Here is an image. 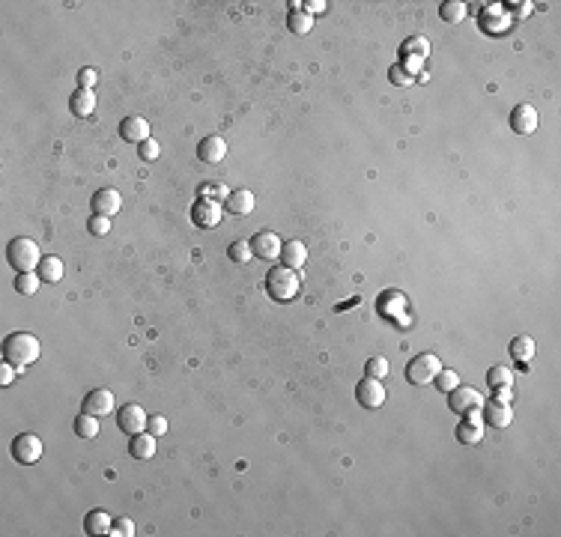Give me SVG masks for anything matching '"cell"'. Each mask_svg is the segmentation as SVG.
<instances>
[{
    "label": "cell",
    "mask_w": 561,
    "mask_h": 537,
    "mask_svg": "<svg viewBox=\"0 0 561 537\" xmlns=\"http://www.w3.org/2000/svg\"><path fill=\"white\" fill-rule=\"evenodd\" d=\"M427 54H430V42H427L424 36H412V39H406V42L400 45V57H403V66L412 69V72H415L418 63H424Z\"/></svg>",
    "instance_id": "obj_12"
},
{
    "label": "cell",
    "mask_w": 561,
    "mask_h": 537,
    "mask_svg": "<svg viewBox=\"0 0 561 537\" xmlns=\"http://www.w3.org/2000/svg\"><path fill=\"white\" fill-rule=\"evenodd\" d=\"M487 385L493 388V391H502V388H510L514 385V370L505 364H493L487 370Z\"/></svg>",
    "instance_id": "obj_25"
},
{
    "label": "cell",
    "mask_w": 561,
    "mask_h": 537,
    "mask_svg": "<svg viewBox=\"0 0 561 537\" xmlns=\"http://www.w3.org/2000/svg\"><path fill=\"white\" fill-rule=\"evenodd\" d=\"M439 370H442L439 358L433 352H424V355H415L406 364V380H409V385H427V382H433V376Z\"/></svg>",
    "instance_id": "obj_5"
},
{
    "label": "cell",
    "mask_w": 561,
    "mask_h": 537,
    "mask_svg": "<svg viewBox=\"0 0 561 537\" xmlns=\"http://www.w3.org/2000/svg\"><path fill=\"white\" fill-rule=\"evenodd\" d=\"M63 272H66V266L60 257H42V263L36 268V275L42 278V284H57L60 278H63Z\"/></svg>",
    "instance_id": "obj_23"
},
{
    "label": "cell",
    "mask_w": 561,
    "mask_h": 537,
    "mask_svg": "<svg viewBox=\"0 0 561 537\" xmlns=\"http://www.w3.org/2000/svg\"><path fill=\"white\" fill-rule=\"evenodd\" d=\"M146 433H153L156 439H158V436H165V433H167V421H165L162 415H149V421H146Z\"/></svg>",
    "instance_id": "obj_39"
},
{
    "label": "cell",
    "mask_w": 561,
    "mask_h": 537,
    "mask_svg": "<svg viewBox=\"0 0 561 537\" xmlns=\"http://www.w3.org/2000/svg\"><path fill=\"white\" fill-rule=\"evenodd\" d=\"M137 153H140V158H144V162H156V158H158V144L153 141V137H149V141H144V144L137 146Z\"/></svg>",
    "instance_id": "obj_40"
},
{
    "label": "cell",
    "mask_w": 561,
    "mask_h": 537,
    "mask_svg": "<svg viewBox=\"0 0 561 537\" xmlns=\"http://www.w3.org/2000/svg\"><path fill=\"white\" fill-rule=\"evenodd\" d=\"M99 81V75H96V69H81V72H78V84H81L84 90H93V84Z\"/></svg>",
    "instance_id": "obj_41"
},
{
    "label": "cell",
    "mask_w": 561,
    "mask_h": 537,
    "mask_svg": "<svg viewBox=\"0 0 561 537\" xmlns=\"http://www.w3.org/2000/svg\"><path fill=\"white\" fill-rule=\"evenodd\" d=\"M305 260H308V248H305V242H299V239H290V242H284L280 245V266H287V268H302L305 266Z\"/></svg>",
    "instance_id": "obj_17"
},
{
    "label": "cell",
    "mask_w": 561,
    "mask_h": 537,
    "mask_svg": "<svg viewBox=\"0 0 561 537\" xmlns=\"http://www.w3.org/2000/svg\"><path fill=\"white\" fill-rule=\"evenodd\" d=\"M433 380H436V388H439V391H442V394L454 391V388L460 385V376H457L454 370H445V367H442V370H439V373L433 376Z\"/></svg>",
    "instance_id": "obj_34"
},
{
    "label": "cell",
    "mask_w": 561,
    "mask_h": 537,
    "mask_svg": "<svg viewBox=\"0 0 561 537\" xmlns=\"http://www.w3.org/2000/svg\"><path fill=\"white\" fill-rule=\"evenodd\" d=\"M227 257L233 263H248L254 257V251H251V242H233L227 248Z\"/></svg>",
    "instance_id": "obj_32"
},
{
    "label": "cell",
    "mask_w": 561,
    "mask_h": 537,
    "mask_svg": "<svg viewBox=\"0 0 561 537\" xmlns=\"http://www.w3.org/2000/svg\"><path fill=\"white\" fill-rule=\"evenodd\" d=\"M510 358H514L517 364L532 361V358H535V341H532V337H528V334L514 337V341H510Z\"/></svg>",
    "instance_id": "obj_24"
},
{
    "label": "cell",
    "mask_w": 561,
    "mask_h": 537,
    "mask_svg": "<svg viewBox=\"0 0 561 537\" xmlns=\"http://www.w3.org/2000/svg\"><path fill=\"white\" fill-rule=\"evenodd\" d=\"M39 278L36 272H22V275H15V293H22V296H33L36 290H39Z\"/></svg>",
    "instance_id": "obj_30"
},
{
    "label": "cell",
    "mask_w": 561,
    "mask_h": 537,
    "mask_svg": "<svg viewBox=\"0 0 561 537\" xmlns=\"http://www.w3.org/2000/svg\"><path fill=\"white\" fill-rule=\"evenodd\" d=\"M39 355H42V343L27 332H15L3 341V361L15 364L18 370H24L27 364L39 361Z\"/></svg>",
    "instance_id": "obj_1"
},
{
    "label": "cell",
    "mask_w": 561,
    "mask_h": 537,
    "mask_svg": "<svg viewBox=\"0 0 561 537\" xmlns=\"http://www.w3.org/2000/svg\"><path fill=\"white\" fill-rule=\"evenodd\" d=\"M457 439L463 445H478L484 439V427H480V418H463L457 427Z\"/></svg>",
    "instance_id": "obj_22"
},
{
    "label": "cell",
    "mask_w": 561,
    "mask_h": 537,
    "mask_svg": "<svg viewBox=\"0 0 561 537\" xmlns=\"http://www.w3.org/2000/svg\"><path fill=\"white\" fill-rule=\"evenodd\" d=\"M146 421H149V415L140 409L137 403H126L123 409L117 412V427H119V430H123L126 436L144 433V430H146Z\"/></svg>",
    "instance_id": "obj_8"
},
{
    "label": "cell",
    "mask_w": 561,
    "mask_h": 537,
    "mask_svg": "<svg viewBox=\"0 0 561 537\" xmlns=\"http://www.w3.org/2000/svg\"><path fill=\"white\" fill-rule=\"evenodd\" d=\"M326 6H328V3H323V0H308V3H305V12H308V15H317V12H323Z\"/></svg>",
    "instance_id": "obj_43"
},
{
    "label": "cell",
    "mask_w": 561,
    "mask_h": 537,
    "mask_svg": "<svg viewBox=\"0 0 561 537\" xmlns=\"http://www.w3.org/2000/svg\"><path fill=\"white\" fill-rule=\"evenodd\" d=\"M299 290H302V278H299L296 268L275 266L266 272V293L272 302H293Z\"/></svg>",
    "instance_id": "obj_2"
},
{
    "label": "cell",
    "mask_w": 561,
    "mask_h": 537,
    "mask_svg": "<svg viewBox=\"0 0 561 537\" xmlns=\"http://www.w3.org/2000/svg\"><path fill=\"white\" fill-rule=\"evenodd\" d=\"M224 155H227V141L221 135H209L197 146V158L203 164H218V162H224Z\"/></svg>",
    "instance_id": "obj_13"
},
{
    "label": "cell",
    "mask_w": 561,
    "mask_h": 537,
    "mask_svg": "<svg viewBox=\"0 0 561 537\" xmlns=\"http://www.w3.org/2000/svg\"><path fill=\"white\" fill-rule=\"evenodd\" d=\"M123 206V197H119L117 188H99L93 194V212L96 215H105V218H114Z\"/></svg>",
    "instance_id": "obj_15"
},
{
    "label": "cell",
    "mask_w": 561,
    "mask_h": 537,
    "mask_svg": "<svg viewBox=\"0 0 561 537\" xmlns=\"http://www.w3.org/2000/svg\"><path fill=\"white\" fill-rule=\"evenodd\" d=\"M69 108H72V114L75 117H90L96 111V96H93V90H84V87H78L72 96H69Z\"/></svg>",
    "instance_id": "obj_20"
},
{
    "label": "cell",
    "mask_w": 561,
    "mask_h": 537,
    "mask_svg": "<svg viewBox=\"0 0 561 537\" xmlns=\"http://www.w3.org/2000/svg\"><path fill=\"white\" fill-rule=\"evenodd\" d=\"M192 221H194V227H200V230L218 227L221 224V203L209 201V197H197L194 206H192Z\"/></svg>",
    "instance_id": "obj_7"
},
{
    "label": "cell",
    "mask_w": 561,
    "mask_h": 537,
    "mask_svg": "<svg viewBox=\"0 0 561 537\" xmlns=\"http://www.w3.org/2000/svg\"><path fill=\"white\" fill-rule=\"evenodd\" d=\"M111 529H114V522H111V516H108L105 511H90L87 513V520H84V531L87 534H111Z\"/></svg>",
    "instance_id": "obj_26"
},
{
    "label": "cell",
    "mask_w": 561,
    "mask_h": 537,
    "mask_svg": "<svg viewBox=\"0 0 561 537\" xmlns=\"http://www.w3.org/2000/svg\"><path fill=\"white\" fill-rule=\"evenodd\" d=\"M355 400L362 403L365 409H379V406L385 403V388H383V382L365 376V380L355 385Z\"/></svg>",
    "instance_id": "obj_10"
},
{
    "label": "cell",
    "mask_w": 561,
    "mask_h": 537,
    "mask_svg": "<svg viewBox=\"0 0 561 537\" xmlns=\"http://www.w3.org/2000/svg\"><path fill=\"white\" fill-rule=\"evenodd\" d=\"M200 197H209V201H227L230 197V191L224 185H200Z\"/></svg>",
    "instance_id": "obj_37"
},
{
    "label": "cell",
    "mask_w": 561,
    "mask_h": 537,
    "mask_svg": "<svg viewBox=\"0 0 561 537\" xmlns=\"http://www.w3.org/2000/svg\"><path fill=\"white\" fill-rule=\"evenodd\" d=\"M12 457L22 466H33V463H39L42 460V439H39L36 433H22V436H15V442H12Z\"/></svg>",
    "instance_id": "obj_6"
},
{
    "label": "cell",
    "mask_w": 561,
    "mask_h": 537,
    "mask_svg": "<svg viewBox=\"0 0 561 537\" xmlns=\"http://www.w3.org/2000/svg\"><path fill=\"white\" fill-rule=\"evenodd\" d=\"M484 412V421L489 424V427H496V430H502V427H508L510 421H514V412H510V403H499V400H493L487 406V409H480Z\"/></svg>",
    "instance_id": "obj_21"
},
{
    "label": "cell",
    "mask_w": 561,
    "mask_h": 537,
    "mask_svg": "<svg viewBox=\"0 0 561 537\" xmlns=\"http://www.w3.org/2000/svg\"><path fill=\"white\" fill-rule=\"evenodd\" d=\"M287 27L293 30L296 36H305V33H310V27H314V15H308L305 9H296V12L287 15Z\"/></svg>",
    "instance_id": "obj_28"
},
{
    "label": "cell",
    "mask_w": 561,
    "mask_h": 537,
    "mask_svg": "<svg viewBox=\"0 0 561 537\" xmlns=\"http://www.w3.org/2000/svg\"><path fill=\"white\" fill-rule=\"evenodd\" d=\"M385 373H388V361H385L383 355L367 358V364H365V376H370V380H383Z\"/></svg>",
    "instance_id": "obj_33"
},
{
    "label": "cell",
    "mask_w": 561,
    "mask_h": 537,
    "mask_svg": "<svg viewBox=\"0 0 561 537\" xmlns=\"http://www.w3.org/2000/svg\"><path fill=\"white\" fill-rule=\"evenodd\" d=\"M128 454L135 460H153L156 457V436L153 433H137V436H128Z\"/></svg>",
    "instance_id": "obj_18"
},
{
    "label": "cell",
    "mask_w": 561,
    "mask_h": 537,
    "mask_svg": "<svg viewBox=\"0 0 561 537\" xmlns=\"http://www.w3.org/2000/svg\"><path fill=\"white\" fill-rule=\"evenodd\" d=\"M510 128H514L517 135H532L537 128V111L532 105L519 102L514 111H510Z\"/></svg>",
    "instance_id": "obj_16"
},
{
    "label": "cell",
    "mask_w": 561,
    "mask_h": 537,
    "mask_svg": "<svg viewBox=\"0 0 561 537\" xmlns=\"http://www.w3.org/2000/svg\"><path fill=\"white\" fill-rule=\"evenodd\" d=\"M448 409L463 415V418H480V409H484V397H480L475 388H463L457 385L454 391H448Z\"/></svg>",
    "instance_id": "obj_4"
},
{
    "label": "cell",
    "mask_w": 561,
    "mask_h": 537,
    "mask_svg": "<svg viewBox=\"0 0 561 537\" xmlns=\"http://www.w3.org/2000/svg\"><path fill=\"white\" fill-rule=\"evenodd\" d=\"M75 436L78 439H96L99 436V418L90 415V412H81L75 418Z\"/></svg>",
    "instance_id": "obj_27"
},
{
    "label": "cell",
    "mask_w": 561,
    "mask_h": 537,
    "mask_svg": "<svg viewBox=\"0 0 561 537\" xmlns=\"http://www.w3.org/2000/svg\"><path fill=\"white\" fill-rule=\"evenodd\" d=\"M480 27H484L487 33H505L508 18H505V12H496V15H493V9H487L484 18H480Z\"/></svg>",
    "instance_id": "obj_31"
},
{
    "label": "cell",
    "mask_w": 561,
    "mask_h": 537,
    "mask_svg": "<svg viewBox=\"0 0 561 537\" xmlns=\"http://www.w3.org/2000/svg\"><path fill=\"white\" fill-rule=\"evenodd\" d=\"M15 370H18V367L15 364H9V361H3V364H0V385H9V382H12L15 380Z\"/></svg>",
    "instance_id": "obj_42"
},
{
    "label": "cell",
    "mask_w": 561,
    "mask_h": 537,
    "mask_svg": "<svg viewBox=\"0 0 561 537\" xmlns=\"http://www.w3.org/2000/svg\"><path fill=\"white\" fill-rule=\"evenodd\" d=\"M87 230L93 233V236H105L108 230H111V218H105V215H96V212H93V218L87 221Z\"/></svg>",
    "instance_id": "obj_36"
},
{
    "label": "cell",
    "mask_w": 561,
    "mask_h": 537,
    "mask_svg": "<svg viewBox=\"0 0 561 537\" xmlns=\"http://www.w3.org/2000/svg\"><path fill=\"white\" fill-rule=\"evenodd\" d=\"M111 534H117V537H135V522L128 520V516H117Z\"/></svg>",
    "instance_id": "obj_38"
},
{
    "label": "cell",
    "mask_w": 561,
    "mask_h": 537,
    "mask_svg": "<svg viewBox=\"0 0 561 537\" xmlns=\"http://www.w3.org/2000/svg\"><path fill=\"white\" fill-rule=\"evenodd\" d=\"M119 137H123L126 144L140 146L144 141H149V123L144 117H126L123 123H119Z\"/></svg>",
    "instance_id": "obj_14"
},
{
    "label": "cell",
    "mask_w": 561,
    "mask_h": 537,
    "mask_svg": "<svg viewBox=\"0 0 561 537\" xmlns=\"http://www.w3.org/2000/svg\"><path fill=\"white\" fill-rule=\"evenodd\" d=\"M81 412H90V415H96V418L114 415V394L108 391V388H93V391L84 397Z\"/></svg>",
    "instance_id": "obj_11"
},
{
    "label": "cell",
    "mask_w": 561,
    "mask_h": 537,
    "mask_svg": "<svg viewBox=\"0 0 561 537\" xmlns=\"http://www.w3.org/2000/svg\"><path fill=\"white\" fill-rule=\"evenodd\" d=\"M224 203H227V212H233V215H251L257 206V197L248 188H239V191H230Z\"/></svg>",
    "instance_id": "obj_19"
},
{
    "label": "cell",
    "mask_w": 561,
    "mask_h": 537,
    "mask_svg": "<svg viewBox=\"0 0 561 537\" xmlns=\"http://www.w3.org/2000/svg\"><path fill=\"white\" fill-rule=\"evenodd\" d=\"M251 251H254V257L257 260H278L280 257V236L278 233H272V230H260V233H254L251 239Z\"/></svg>",
    "instance_id": "obj_9"
},
{
    "label": "cell",
    "mask_w": 561,
    "mask_h": 537,
    "mask_svg": "<svg viewBox=\"0 0 561 537\" xmlns=\"http://www.w3.org/2000/svg\"><path fill=\"white\" fill-rule=\"evenodd\" d=\"M388 78H392V84H412V81H418V75L412 72V69H406V66H392V69H388Z\"/></svg>",
    "instance_id": "obj_35"
},
{
    "label": "cell",
    "mask_w": 561,
    "mask_h": 537,
    "mask_svg": "<svg viewBox=\"0 0 561 537\" xmlns=\"http://www.w3.org/2000/svg\"><path fill=\"white\" fill-rule=\"evenodd\" d=\"M6 260L18 275L22 272H36L39 263H42V251H39V245L33 242V239L15 236L12 242L6 245Z\"/></svg>",
    "instance_id": "obj_3"
},
{
    "label": "cell",
    "mask_w": 561,
    "mask_h": 537,
    "mask_svg": "<svg viewBox=\"0 0 561 537\" xmlns=\"http://www.w3.org/2000/svg\"><path fill=\"white\" fill-rule=\"evenodd\" d=\"M466 3L463 0H445L442 3V9H439V15H442V22H448V24H460L466 18Z\"/></svg>",
    "instance_id": "obj_29"
}]
</instances>
